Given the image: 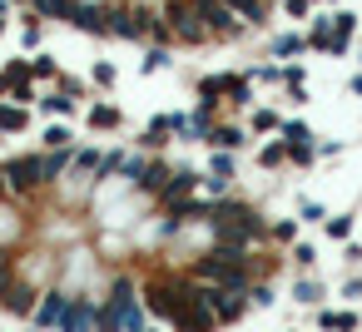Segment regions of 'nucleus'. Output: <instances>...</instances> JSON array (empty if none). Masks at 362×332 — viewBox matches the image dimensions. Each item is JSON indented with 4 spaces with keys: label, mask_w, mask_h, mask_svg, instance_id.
<instances>
[{
    "label": "nucleus",
    "mask_w": 362,
    "mask_h": 332,
    "mask_svg": "<svg viewBox=\"0 0 362 332\" xmlns=\"http://www.w3.org/2000/svg\"><path fill=\"white\" fill-rule=\"evenodd\" d=\"M65 332H90V327H100V302L95 297H85V292H70V307H65V322H60Z\"/></svg>",
    "instance_id": "10"
},
{
    "label": "nucleus",
    "mask_w": 362,
    "mask_h": 332,
    "mask_svg": "<svg viewBox=\"0 0 362 332\" xmlns=\"http://www.w3.org/2000/svg\"><path fill=\"white\" fill-rule=\"evenodd\" d=\"M124 154H129V149H105V154H100V169H95V184L119 179V174H124Z\"/></svg>",
    "instance_id": "19"
},
{
    "label": "nucleus",
    "mask_w": 362,
    "mask_h": 332,
    "mask_svg": "<svg viewBox=\"0 0 362 332\" xmlns=\"http://www.w3.org/2000/svg\"><path fill=\"white\" fill-rule=\"evenodd\" d=\"M144 322H149V312H144V302H139V283L119 273V278L110 283L105 302H100V332H139Z\"/></svg>",
    "instance_id": "1"
},
{
    "label": "nucleus",
    "mask_w": 362,
    "mask_h": 332,
    "mask_svg": "<svg viewBox=\"0 0 362 332\" xmlns=\"http://www.w3.org/2000/svg\"><path fill=\"white\" fill-rule=\"evenodd\" d=\"M293 233H298V228H293V223H288V218H283V223H273V228H268V238H273V243H293Z\"/></svg>",
    "instance_id": "32"
},
{
    "label": "nucleus",
    "mask_w": 362,
    "mask_h": 332,
    "mask_svg": "<svg viewBox=\"0 0 362 332\" xmlns=\"http://www.w3.org/2000/svg\"><path fill=\"white\" fill-rule=\"evenodd\" d=\"M35 105H40V114H50V119H70V114L80 109V100H75V95H65L60 85H55V90H40V100H35Z\"/></svg>",
    "instance_id": "17"
},
{
    "label": "nucleus",
    "mask_w": 362,
    "mask_h": 332,
    "mask_svg": "<svg viewBox=\"0 0 362 332\" xmlns=\"http://www.w3.org/2000/svg\"><path fill=\"white\" fill-rule=\"evenodd\" d=\"M169 139H174V114H154V119L144 124V134H139V149H144V154H164Z\"/></svg>",
    "instance_id": "15"
},
{
    "label": "nucleus",
    "mask_w": 362,
    "mask_h": 332,
    "mask_svg": "<svg viewBox=\"0 0 362 332\" xmlns=\"http://www.w3.org/2000/svg\"><path fill=\"white\" fill-rule=\"evenodd\" d=\"M303 45H308V40L288 30V35H278V40H273V55H278V60H293V55H303Z\"/></svg>",
    "instance_id": "25"
},
{
    "label": "nucleus",
    "mask_w": 362,
    "mask_h": 332,
    "mask_svg": "<svg viewBox=\"0 0 362 332\" xmlns=\"http://www.w3.org/2000/svg\"><path fill=\"white\" fill-rule=\"evenodd\" d=\"M313 11V0H283V16H293V20H303Z\"/></svg>",
    "instance_id": "33"
},
{
    "label": "nucleus",
    "mask_w": 362,
    "mask_h": 332,
    "mask_svg": "<svg viewBox=\"0 0 362 332\" xmlns=\"http://www.w3.org/2000/svg\"><path fill=\"white\" fill-rule=\"evenodd\" d=\"M16 268H21V253H16V248H11V253H6V263H0V297H6V292H11V283H16V278H21V273H16Z\"/></svg>",
    "instance_id": "28"
},
{
    "label": "nucleus",
    "mask_w": 362,
    "mask_h": 332,
    "mask_svg": "<svg viewBox=\"0 0 362 332\" xmlns=\"http://www.w3.org/2000/svg\"><path fill=\"white\" fill-rule=\"evenodd\" d=\"M30 75H35V85H40V80L55 85V80H60V65H55L50 55H35V50H30Z\"/></svg>",
    "instance_id": "23"
},
{
    "label": "nucleus",
    "mask_w": 362,
    "mask_h": 332,
    "mask_svg": "<svg viewBox=\"0 0 362 332\" xmlns=\"http://www.w3.org/2000/svg\"><path fill=\"white\" fill-rule=\"evenodd\" d=\"M169 174H174V164H169L164 154H144V169L134 174V189H139L144 198H154V194L164 189V179H169Z\"/></svg>",
    "instance_id": "11"
},
{
    "label": "nucleus",
    "mask_w": 362,
    "mask_h": 332,
    "mask_svg": "<svg viewBox=\"0 0 362 332\" xmlns=\"http://www.w3.org/2000/svg\"><path fill=\"white\" fill-rule=\"evenodd\" d=\"M35 297H40V287H35V283H25V278H16V283H11V292L0 297V312H11V317H30Z\"/></svg>",
    "instance_id": "14"
},
{
    "label": "nucleus",
    "mask_w": 362,
    "mask_h": 332,
    "mask_svg": "<svg viewBox=\"0 0 362 332\" xmlns=\"http://www.w3.org/2000/svg\"><path fill=\"white\" fill-rule=\"evenodd\" d=\"M65 307H70V292L50 287V292H40V297H35L30 322H35V327H60V322H65Z\"/></svg>",
    "instance_id": "9"
},
{
    "label": "nucleus",
    "mask_w": 362,
    "mask_h": 332,
    "mask_svg": "<svg viewBox=\"0 0 362 332\" xmlns=\"http://www.w3.org/2000/svg\"><path fill=\"white\" fill-rule=\"evenodd\" d=\"M293 292H298V302H317V297H322V283H313V278H303V283H298Z\"/></svg>",
    "instance_id": "31"
},
{
    "label": "nucleus",
    "mask_w": 362,
    "mask_h": 332,
    "mask_svg": "<svg viewBox=\"0 0 362 332\" xmlns=\"http://www.w3.org/2000/svg\"><path fill=\"white\" fill-rule=\"evenodd\" d=\"M70 144H75V129L65 119H50L45 134H40V149H70Z\"/></svg>",
    "instance_id": "18"
},
{
    "label": "nucleus",
    "mask_w": 362,
    "mask_h": 332,
    "mask_svg": "<svg viewBox=\"0 0 362 332\" xmlns=\"http://www.w3.org/2000/svg\"><path fill=\"white\" fill-rule=\"evenodd\" d=\"M194 95H199V100H218V105L243 109V105L253 100V80L238 75V70H223V75H204V80L194 85Z\"/></svg>",
    "instance_id": "4"
},
{
    "label": "nucleus",
    "mask_w": 362,
    "mask_h": 332,
    "mask_svg": "<svg viewBox=\"0 0 362 332\" xmlns=\"http://www.w3.org/2000/svg\"><path fill=\"white\" fill-rule=\"evenodd\" d=\"M278 139L283 144H303V139H313V129L303 119H278Z\"/></svg>",
    "instance_id": "24"
},
{
    "label": "nucleus",
    "mask_w": 362,
    "mask_h": 332,
    "mask_svg": "<svg viewBox=\"0 0 362 332\" xmlns=\"http://www.w3.org/2000/svg\"><path fill=\"white\" fill-rule=\"evenodd\" d=\"M258 164H263V169H278V164H288V144H283V139L263 144V149H258Z\"/></svg>",
    "instance_id": "26"
},
{
    "label": "nucleus",
    "mask_w": 362,
    "mask_h": 332,
    "mask_svg": "<svg viewBox=\"0 0 362 332\" xmlns=\"http://www.w3.org/2000/svg\"><path fill=\"white\" fill-rule=\"evenodd\" d=\"M11 6H16V0H11Z\"/></svg>",
    "instance_id": "42"
},
{
    "label": "nucleus",
    "mask_w": 362,
    "mask_h": 332,
    "mask_svg": "<svg viewBox=\"0 0 362 332\" xmlns=\"http://www.w3.org/2000/svg\"><path fill=\"white\" fill-rule=\"evenodd\" d=\"M189 6H194L199 20L214 30V40H238V35H248V25L238 20V11L228 6V0H189Z\"/></svg>",
    "instance_id": "6"
},
{
    "label": "nucleus",
    "mask_w": 362,
    "mask_h": 332,
    "mask_svg": "<svg viewBox=\"0 0 362 332\" xmlns=\"http://www.w3.org/2000/svg\"><path fill=\"white\" fill-rule=\"evenodd\" d=\"M189 194H199V169H194V164H174V174L164 179V189L154 194V203L164 208V203H174V198H189Z\"/></svg>",
    "instance_id": "8"
},
{
    "label": "nucleus",
    "mask_w": 362,
    "mask_h": 332,
    "mask_svg": "<svg viewBox=\"0 0 362 332\" xmlns=\"http://www.w3.org/2000/svg\"><path fill=\"white\" fill-rule=\"evenodd\" d=\"M139 302H144L149 322H169V327H174V317H179L194 297L184 302V297H179V287H174V278H169V273H154V278H144V283H139Z\"/></svg>",
    "instance_id": "2"
},
{
    "label": "nucleus",
    "mask_w": 362,
    "mask_h": 332,
    "mask_svg": "<svg viewBox=\"0 0 362 332\" xmlns=\"http://www.w3.org/2000/svg\"><path fill=\"white\" fill-rule=\"evenodd\" d=\"M85 129L90 134H115V129H124V109L110 105V100H100V105L85 109Z\"/></svg>",
    "instance_id": "12"
},
{
    "label": "nucleus",
    "mask_w": 362,
    "mask_h": 332,
    "mask_svg": "<svg viewBox=\"0 0 362 332\" xmlns=\"http://www.w3.org/2000/svg\"><path fill=\"white\" fill-rule=\"evenodd\" d=\"M169 65H174L169 45H149V55L139 60V70H144V75H159V70H169Z\"/></svg>",
    "instance_id": "22"
},
{
    "label": "nucleus",
    "mask_w": 362,
    "mask_h": 332,
    "mask_svg": "<svg viewBox=\"0 0 362 332\" xmlns=\"http://www.w3.org/2000/svg\"><path fill=\"white\" fill-rule=\"evenodd\" d=\"M357 317L352 312H322V327H352Z\"/></svg>",
    "instance_id": "35"
},
{
    "label": "nucleus",
    "mask_w": 362,
    "mask_h": 332,
    "mask_svg": "<svg viewBox=\"0 0 362 332\" xmlns=\"http://www.w3.org/2000/svg\"><path fill=\"white\" fill-rule=\"evenodd\" d=\"M347 228H352V218H327V233L332 238H347Z\"/></svg>",
    "instance_id": "37"
},
{
    "label": "nucleus",
    "mask_w": 362,
    "mask_h": 332,
    "mask_svg": "<svg viewBox=\"0 0 362 332\" xmlns=\"http://www.w3.org/2000/svg\"><path fill=\"white\" fill-rule=\"evenodd\" d=\"M6 25H11V16H0V35H6Z\"/></svg>",
    "instance_id": "40"
},
{
    "label": "nucleus",
    "mask_w": 362,
    "mask_h": 332,
    "mask_svg": "<svg viewBox=\"0 0 362 332\" xmlns=\"http://www.w3.org/2000/svg\"><path fill=\"white\" fill-rule=\"evenodd\" d=\"M11 198V184H6V169H0V203H6Z\"/></svg>",
    "instance_id": "39"
},
{
    "label": "nucleus",
    "mask_w": 362,
    "mask_h": 332,
    "mask_svg": "<svg viewBox=\"0 0 362 332\" xmlns=\"http://www.w3.org/2000/svg\"><path fill=\"white\" fill-rule=\"evenodd\" d=\"M248 124H233V119H214V129H209V149H248Z\"/></svg>",
    "instance_id": "13"
},
{
    "label": "nucleus",
    "mask_w": 362,
    "mask_h": 332,
    "mask_svg": "<svg viewBox=\"0 0 362 332\" xmlns=\"http://www.w3.org/2000/svg\"><path fill=\"white\" fill-rule=\"evenodd\" d=\"M352 95H362V80H352Z\"/></svg>",
    "instance_id": "41"
},
{
    "label": "nucleus",
    "mask_w": 362,
    "mask_h": 332,
    "mask_svg": "<svg viewBox=\"0 0 362 332\" xmlns=\"http://www.w3.org/2000/svg\"><path fill=\"white\" fill-rule=\"evenodd\" d=\"M40 35H45V20H40V16H30V20H25V30H21V45H25V50H35V45H40Z\"/></svg>",
    "instance_id": "29"
},
{
    "label": "nucleus",
    "mask_w": 362,
    "mask_h": 332,
    "mask_svg": "<svg viewBox=\"0 0 362 332\" xmlns=\"http://www.w3.org/2000/svg\"><path fill=\"white\" fill-rule=\"evenodd\" d=\"M154 6L144 0H110V35L119 40H149V25H154Z\"/></svg>",
    "instance_id": "3"
},
{
    "label": "nucleus",
    "mask_w": 362,
    "mask_h": 332,
    "mask_svg": "<svg viewBox=\"0 0 362 332\" xmlns=\"http://www.w3.org/2000/svg\"><path fill=\"white\" fill-rule=\"evenodd\" d=\"M25 6L40 16V20H70V11H75V0H25Z\"/></svg>",
    "instance_id": "20"
},
{
    "label": "nucleus",
    "mask_w": 362,
    "mask_h": 332,
    "mask_svg": "<svg viewBox=\"0 0 362 332\" xmlns=\"http://www.w3.org/2000/svg\"><path fill=\"white\" fill-rule=\"evenodd\" d=\"M90 80H95L100 90H115V85H119V70H115V60H100V65L90 70Z\"/></svg>",
    "instance_id": "27"
},
{
    "label": "nucleus",
    "mask_w": 362,
    "mask_h": 332,
    "mask_svg": "<svg viewBox=\"0 0 362 332\" xmlns=\"http://www.w3.org/2000/svg\"><path fill=\"white\" fill-rule=\"evenodd\" d=\"M298 218H303V223H322V203H303Z\"/></svg>",
    "instance_id": "36"
},
{
    "label": "nucleus",
    "mask_w": 362,
    "mask_h": 332,
    "mask_svg": "<svg viewBox=\"0 0 362 332\" xmlns=\"http://www.w3.org/2000/svg\"><path fill=\"white\" fill-rule=\"evenodd\" d=\"M65 25H75L85 35H110V0H75Z\"/></svg>",
    "instance_id": "7"
},
{
    "label": "nucleus",
    "mask_w": 362,
    "mask_h": 332,
    "mask_svg": "<svg viewBox=\"0 0 362 332\" xmlns=\"http://www.w3.org/2000/svg\"><path fill=\"white\" fill-rule=\"evenodd\" d=\"M293 258H298V268H308V263H313V248H308V243H298V248H293Z\"/></svg>",
    "instance_id": "38"
},
{
    "label": "nucleus",
    "mask_w": 362,
    "mask_h": 332,
    "mask_svg": "<svg viewBox=\"0 0 362 332\" xmlns=\"http://www.w3.org/2000/svg\"><path fill=\"white\" fill-rule=\"evenodd\" d=\"M139 169H144V154H124V174H119V179H129V184H134V174H139Z\"/></svg>",
    "instance_id": "34"
},
{
    "label": "nucleus",
    "mask_w": 362,
    "mask_h": 332,
    "mask_svg": "<svg viewBox=\"0 0 362 332\" xmlns=\"http://www.w3.org/2000/svg\"><path fill=\"white\" fill-rule=\"evenodd\" d=\"M25 129H30V105H16V100L0 95V139H6V134H25Z\"/></svg>",
    "instance_id": "16"
},
{
    "label": "nucleus",
    "mask_w": 362,
    "mask_h": 332,
    "mask_svg": "<svg viewBox=\"0 0 362 332\" xmlns=\"http://www.w3.org/2000/svg\"><path fill=\"white\" fill-rule=\"evenodd\" d=\"M164 20H169V30H174L179 45H209L214 40V30L199 20V11L189 6V0H164Z\"/></svg>",
    "instance_id": "5"
},
{
    "label": "nucleus",
    "mask_w": 362,
    "mask_h": 332,
    "mask_svg": "<svg viewBox=\"0 0 362 332\" xmlns=\"http://www.w3.org/2000/svg\"><path fill=\"white\" fill-rule=\"evenodd\" d=\"M233 169H238V154L233 149H214L209 154V174L214 179H233Z\"/></svg>",
    "instance_id": "21"
},
{
    "label": "nucleus",
    "mask_w": 362,
    "mask_h": 332,
    "mask_svg": "<svg viewBox=\"0 0 362 332\" xmlns=\"http://www.w3.org/2000/svg\"><path fill=\"white\" fill-rule=\"evenodd\" d=\"M268 129H278V114H273V109H253V119H248V134H268Z\"/></svg>",
    "instance_id": "30"
}]
</instances>
